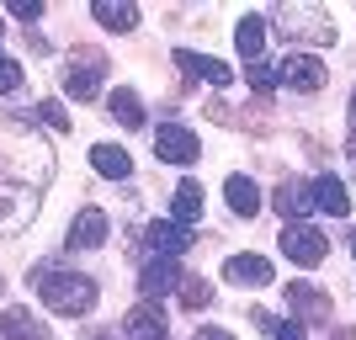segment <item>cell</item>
I'll return each mask as SVG.
<instances>
[{
    "instance_id": "obj_15",
    "label": "cell",
    "mask_w": 356,
    "mask_h": 340,
    "mask_svg": "<svg viewBox=\"0 0 356 340\" xmlns=\"http://www.w3.org/2000/svg\"><path fill=\"white\" fill-rule=\"evenodd\" d=\"M271 207H277V213H282L287 223H303V213L314 207V192L303 186V181H293V176H287L282 186H277V197H271Z\"/></svg>"
},
{
    "instance_id": "obj_8",
    "label": "cell",
    "mask_w": 356,
    "mask_h": 340,
    "mask_svg": "<svg viewBox=\"0 0 356 340\" xmlns=\"http://www.w3.org/2000/svg\"><path fill=\"white\" fill-rule=\"evenodd\" d=\"M149 255H160V261H181V255L192 250V229H181V223L160 218V223H149Z\"/></svg>"
},
{
    "instance_id": "obj_28",
    "label": "cell",
    "mask_w": 356,
    "mask_h": 340,
    "mask_svg": "<svg viewBox=\"0 0 356 340\" xmlns=\"http://www.w3.org/2000/svg\"><path fill=\"white\" fill-rule=\"evenodd\" d=\"M11 16L16 22H38V16H43V0H11Z\"/></svg>"
},
{
    "instance_id": "obj_21",
    "label": "cell",
    "mask_w": 356,
    "mask_h": 340,
    "mask_svg": "<svg viewBox=\"0 0 356 340\" xmlns=\"http://www.w3.org/2000/svg\"><path fill=\"white\" fill-rule=\"evenodd\" d=\"M90 16H96L106 32H134L138 27V6H122V0H96Z\"/></svg>"
},
{
    "instance_id": "obj_35",
    "label": "cell",
    "mask_w": 356,
    "mask_h": 340,
    "mask_svg": "<svg viewBox=\"0 0 356 340\" xmlns=\"http://www.w3.org/2000/svg\"><path fill=\"white\" fill-rule=\"evenodd\" d=\"M0 293H6V277H0Z\"/></svg>"
},
{
    "instance_id": "obj_1",
    "label": "cell",
    "mask_w": 356,
    "mask_h": 340,
    "mask_svg": "<svg viewBox=\"0 0 356 340\" xmlns=\"http://www.w3.org/2000/svg\"><path fill=\"white\" fill-rule=\"evenodd\" d=\"M32 287H38V298H43V309L64 314V319H80V314L96 309V282L80 277V271L38 266V271H32Z\"/></svg>"
},
{
    "instance_id": "obj_3",
    "label": "cell",
    "mask_w": 356,
    "mask_h": 340,
    "mask_svg": "<svg viewBox=\"0 0 356 340\" xmlns=\"http://www.w3.org/2000/svg\"><path fill=\"white\" fill-rule=\"evenodd\" d=\"M38 213V186H22V181H0V239L22 234Z\"/></svg>"
},
{
    "instance_id": "obj_34",
    "label": "cell",
    "mask_w": 356,
    "mask_h": 340,
    "mask_svg": "<svg viewBox=\"0 0 356 340\" xmlns=\"http://www.w3.org/2000/svg\"><path fill=\"white\" fill-rule=\"evenodd\" d=\"M351 255H356V234H351Z\"/></svg>"
},
{
    "instance_id": "obj_18",
    "label": "cell",
    "mask_w": 356,
    "mask_h": 340,
    "mask_svg": "<svg viewBox=\"0 0 356 340\" xmlns=\"http://www.w3.org/2000/svg\"><path fill=\"white\" fill-rule=\"evenodd\" d=\"M90 165H96V176H106V181H128V170H134V160H128L122 144H96L90 149Z\"/></svg>"
},
{
    "instance_id": "obj_7",
    "label": "cell",
    "mask_w": 356,
    "mask_h": 340,
    "mask_svg": "<svg viewBox=\"0 0 356 340\" xmlns=\"http://www.w3.org/2000/svg\"><path fill=\"white\" fill-rule=\"evenodd\" d=\"M277 80H282L287 90H303V96H314V90H325L330 70L314 59V54H287V64L277 70Z\"/></svg>"
},
{
    "instance_id": "obj_12",
    "label": "cell",
    "mask_w": 356,
    "mask_h": 340,
    "mask_svg": "<svg viewBox=\"0 0 356 340\" xmlns=\"http://www.w3.org/2000/svg\"><path fill=\"white\" fill-rule=\"evenodd\" d=\"M223 277L234 282V287H271V261L266 255H229Z\"/></svg>"
},
{
    "instance_id": "obj_31",
    "label": "cell",
    "mask_w": 356,
    "mask_h": 340,
    "mask_svg": "<svg viewBox=\"0 0 356 340\" xmlns=\"http://www.w3.org/2000/svg\"><path fill=\"white\" fill-rule=\"evenodd\" d=\"M90 340H118V335H112V330H96V335H90Z\"/></svg>"
},
{
    "instance_id": "obj_29",
    "label": "cell",
    "mask_w": 356,
    "mask_h": 340,
    "mask_svg": "<svg viewBox=\"0 0 356 340\" xmlns=\"http://www.w3.org/2000/svg\"><path fill=\"white\" fill-rule=\"evenodd\" d=\"M250 86L255 90H271V86H277V70H271V64H250Z\"/></svg>"
},
{
    "instance_id": "obj_36",
    "label": "cell",
    "mask_w": 356,
    "mask_h": 340,
    "mask_svg": "<svg viewBox=\"0 0 356 340\" xmlns=\"http://www.w3.org/2000/svg\"><path fill=\"white\" fill-rule=\"evenodd\" d=\"M38 340H43V335H38Z\"/></svg>"
},
{
    "instance_id": "obj_10",
    "label": "cell",
    "mask_w": 356,
    "mask_h": 340,
    "mask_svg": "<svg viewBox=\"0 0 356 340\" xmlns=\"http://www.w3.org/2000/svg\"><path fill=\"white\" fill-rule=\"evenodd\" d=\"M176 70H186L192 80H202V86H229V80H234V70H229L223 59L192 54V48H176Z\"/></svg>"
},
{
    "instance_id": "obj_19",
    "label": "cell",
    "mask_w": 356,
    "mask_h": 340,
    "mask_svg": "<svg viewBox=\"0 0 356 340\" xmlns=\"http://www.w3.org/2000/svg\"><path fill=\"white\" fill-rule=\"evenodd\" d=\"M197 218H202V186H197V181H181L176 197H170V223L192 229Z\"/></svg>"
},
{
    "instance_id": "obj_11",
    "label": "cell",
    "mask_w": 356,
    "mask_h": 340,
    "mask_svg": "<svg viewBox=\"0 0 356 340\" xmlns=\"http://www.w3.org/2000/svg\"><path fill=\"white\" fill-rule=\"evenodd\" d=\"M102 239H106V213H102V207H80L64 245H70V250H96Z\"/></svg>"
},
{
    "instance_id": "obj_5",
    "label": "cell",
    "mask_w": 356,
    "mask_h": 340,
    "mask_svg": "<svg viewBox=\"0 0 356 340\" xmlns=\"http://www.w3.org/2000/svg\"><path fill=\"white\" fill-rule=\"evenodd\" d=\"M154 154H160L165 165H197L202 144H197L192 128H181V122H165V128H154Z\"/></svg>"
},
{
    "instance_id": "obj_2",
    "label": "cell",
    "mask_w": 356,
    "mask_h": 340,
    "mask_svg": "<svg viewBox=\"0 0 356 340\" xmlns=\"http://www.w3.org/2000/svg\"><path fill=\"white\" fill-rule=\"evenodd\" d=\"M277 27L293 38V43H335V22H330L325 6H309V0H287V6H277Z\"/></svg>"
},
{
    "instance_id": "obj_23",
    "label": "cell",
    "mask_w": 356,
    "mask_h": 340,
    "mask_svg": "<svg viewBox=\"0 0 356 340\" xmlns=\"http://www.w3.org/2000/svg\"><path fill=\"white\" fill-rule=\"evenodd\" d=\"M0 340H38L32 314L27 309H6V314H0Z\"/></svg>"
},
{
    "instance_id": "obj_9",
    "label": "cell",
    "mask_w": 356,
    "mask_h": 340,
    "mask_svg": "<svg viewBox=\"0 0 356 340\" xmlns=\"http://www.w3.org/2000/svg\"><path fill=\"white\" fill-rule=\"evenodd\" d=\"M287 309H293V325H303V319H330V298L314 287V282H293L287 287Z\"/></svg>"
},
{
    "instance_id": "obj_25",
    "label": "cell",
    "mask_w": 356,
    "mask_h": 340,
    "mask_svg": "<svg viewBox=\"0 0 356 340\" xmlns=\"http://www.w3.org/2000/svg\"><path fill=\"white\" fill-rule=\"evenodd\" d=\"M255 325L266 330V340H309V335H303V325H293V319H271V314H255Z\"/></svg>"
},
{
    "instance_id": "obj_4",
    "label": "cell",
    "mask_w": 356,
    "mask_h": 340,
    "mask_svg": "<svg viewBox=\"0 0 356 340\" xmlns=\"http://www.w3.org/2000/svg\"><path fill=\"white\" fill-rule=\"evenodd\" d=\"M277 245H282V255L293 261V266H319V261L330 255V239L319 234L314 223H287Z\"/></svg>"
},
{
    "instance_id": "obj_22",
    "label": "cell",
    "mask_w": 356,
    "mask_h": 340,
    "mask_svg": "<svg viewBox=\"0 0 356 340\" xmlns=\"http://www.w3.org/2000/svg\"><path fill=\"white\" fill-rule=\"evenodd\" d=\"M112 118H118L122 128H144V102H138L128 86H118L112 90Z\"/></svg>"
},
{
    "instance_id": "obj_33",
    "label": "cell",
    "mask_w": 356,
    "mask_h": 340,
    "mask_svg": "<svg viewBox=\"0 0 356 340\" xmlns=\"http://www.w3.org/2000/svg\"><path fill=\"white\" fill-rule=\"evenodd\" d=\"M351 133H356V96H351Z\"/></svg>"
},
{
    "instance_id": "obj_17",
    "label": "cell",
    "mask_w": 356,
    "mask_h": 340,
    "mask_svg": "<svg viewBox=\"0 0 356 340\" xmlns=\"http://www.w3.org/2000/svg\"><path fill=\"white\" fill-rule=\"evenodd\" d=\"M128 340H170L165 335V319H160V303H138V309H128Z\"/></svg>"
},
{
    "instance_id": "obj_14",
    "label": "cell",
    "mask_w": 356,
    "mask_h": 340,
    "mask_svg": "<svg viewBox=\"0 0 356 340\" xmlns=\"http://www.w3.org/2000/svg\"><path fill=\"white\" fill-rule=\"evenodd\" d=\"M309 192H314V207H319V213H330V218H346V213H351V192H346L341 176H319Z\"/></svg>"
},
{
    "instance_id": "obj_26",
    "label": "cell",
    "mask_w": 356,
    "mask_h": 340,
    "mask_svg": "<svg viewBox=\"0 0 356 340\" xmlns=\"http://www.w3.org/2000/svg\"><path fill=\"white\" fill-rule=\"evenodd\" d=\"M38 118H43L54 133H70V112H64L59 102H43V106H38Z\"/></svg>"
},
{
    "instance_id": "obj_27",
    "label": "cell",
    "mask_w": 356,
    "mask_h": 340,
    "mask_svg": "<svg viewBox=\"0 0 356 340\" xmlns=\"http://www.w3.org/2000/svg\"><path fill=\"white\" fill-rule=\"evenodd\" d=\"M11 90H22V64L0 59V96H11Z\"/></svg>"
},
{
    "instance_id": "obj_30",
    "label": "cell",
    "mask_w": 356,
    "mask_h": 340,
    "mask_svg": "<svg viewBox=\"0 0 356 340\" xmlns=\"http://www.w3.org/2000/svg\"><path fill=\"white\" fill-rule=\"evenodd\" d=\"M197 340H234L229 330H197Z\"/></svg>"
},
{
    "instance_id": "obj_20",
    "label": "cell",
    "mask_w": 356,
    "mask_h": 340,
    "mask_svg": "<svg viewBox=\"0 0 356 340\" xmlns=\"http://www.w3.org/2000/svg\"><path fill=\"white\" fill-rule=\"evenodd\" d=\"M234 48L245 54L250 64H261V54H266V22L261 16H239V27H234Z\"/></svg>"
},
{
    "instance_id": "obj_32",
    "label": "cell",
    "mask_w": 356,
    "mask_h": 340,
    "mask_svg": "<svg viewBox=\"0 0 356 340\" xmlns=\"http://www.w3.org/2000/svg\"><path fill=\"white\" fill-rule=\"evenodd\" d=\"M335 340H356V330H341V335H335Z\"/></svg>"
},
{
    "instance_id": "obj_24",
    "label": "cell",
    "mask_w": 356,
    "mask_h": 340,
    "mask_svg": "<svg viewBox=\"0 0 356 340\" xmlns=\"http://www.w3.org/2000/svg\"><path fill=\"white\" fill-rule=\"evenodd\" d=\"M176 293H181V309H208V298H213V287H208V282H202V277H181V287H176Z\"/></svg>"
},
{
    "instance_id": "obj_13",
    "label": "cell",
    "mask_w": 356,
    "mask_h": 340,
    "mask_svg": "<svg viewBox=\"0 0 356 340\" xmlns=\"http://www.w3.org/2000/svg\"><path fill=\"white\" fill-rule=\"evenodd\" d=\"M138 287H144V303H160L170 287H181V266H176V261L149 255V266H144V277H138Z\"/></svg>"
},
{
    "instance_id": "obj_6",
    "label": "cell",
    "mask_w": 356,
    "mask_h": 340,
    "mask_svg": "<svg viewBox=\"0 0 356 340\" xmlns=\"http://www.w3.org/2000/svg\"><path fill=\"white\" fill-rule=\"evenodd\" d=\"M102 70H106V59L102 54H74L70 59V70H64V96H70V102H90V96H96V90H102Z\"/></svg>"
},
{
    "instance_id": "obj_16",
    "label": "cell",
    "mask_w": 356,
    "mask_h": 340,
    "mask_svg": "<svg viewBox=\"0 0 356 340\" xmlns=\"http://www.w3.org/2000/svg\"><path fill=\"white\" fill-rule=\"evenodd\" d=\"M223 202L234 207L239 218H255V213H261V202H266V197H261V186H255L250 176H229V181H223Z\"/></svg>"
}]
</instances>
